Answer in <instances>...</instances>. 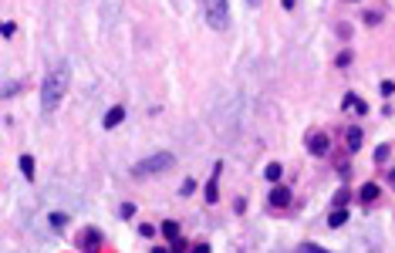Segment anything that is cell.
I'll use <instances>...</instances> for the list:
<instances>
[{
	"label": "cell",
	"instance_id": "1",
	"mask_svg": "<svg viewBox=\"0 0 395 253\" xmlns=\"http://www.w3.org/2000/svg\"><path fill=\"white\" fill-rule=\"evenodd\" d=\"M68 85H71V68L61 61V65H54L48 71V78H44V85H41V112L51 115L57 105H61V98H65Z\"/></svg>",
	"mask_w": 395,
	"mask_h": 253
},
{
	"label": "cell",
	"instance_id": "2",
	"mask_svg": "<svg viewBox=\"0 0 395 253\" xmlns=\"http://www.w3.org/2000/svg\"><path fill=\"white\" fill-rule=\"evenodd\" d=\"M176 165V155L172 152H152V155H145V159H139L135 165H132V176L135 179H145V176H155V172H166Z\"/></svg>",
	"mask_w": 395,
	"mask_h": 253
},
{
	"label": "cell",
	"instance_id": "3",
	"mask_svg": "<svg viewBox=\"0 0 395 253\" xmlns=\"http://www.w3.org/2000/svg\"><path fill=\"white\" fill-rule=\"evenodd\" d=\"M206 24H210L213 31H220V34L230 27V4H226V0H213V4H206Z\"/></svg>",
	"mask_w": 395,
	"mask_h": 253
},
{
	"label": "cell",
	"instance_id": "4",
	"mask_svg": "<svg viewBox=\"0 0 395 253\" xmlns=\"http://www.w3.org/2000/svg\"><path fill=\"white\" fill-rule=\"evenodd\" d=\"M102 229L98 226H88V229H81V237H78V246H81V253H98L102 250Z\"/></svg>",
	"mask_w": 395,
	"mask_h": 253
},
{
	"label": "cell",
	"instance_id": "5",
	"mask_svg": "<svg viewBox=\"0 0 395 253\" xmlns=\"http://www.w3.org/2000/svg\"><path fill=\"white\" fill-rule=\"evenodd\" d=\"M328 135H324V132H311V135H307V152L311 155H328Z\"/></svg>",
	"mask_w": 395,
	"mask_h": 253
},
{
	"label": "cell",
	"instance_id": "6",
	"mask_svg": "<svg viewBox=\"0 0 395 253\" xmlns=\"http://www.w3.org/2000/svg\"><path fill=\"white\" fill-rule=\"evenodd\" d=\"M267 199H270V206H277V209H284V206L290 203V189H287V186H274V189H270V196H267Z\"/></svg>",
	"mask_w": 395,
	"mask_h": 253
},
{
	"label": "cell",
	"instance_id": "7",
	"mask_svg": "<svg viewBox=\"0 0 395 253\" xmlns=\"http://www.w3.org/2000/svg\"><path fill=\"white\" fill-rule=\"evenodd\" d=\"M220 169H223V162H216V169H213V179L206 182V203H216V199H220V186H216Z\"/></svg>",
	"mask_w": 395,
	"mask_h": 253
},
{
	"label": "cell",
	"instance_id": "8",
	"mask_svg": "<svg viewBox=\"0 0 395 253\" xmlns=\"http://www.w3.org/2000/svg\"><path fill=\"white\" fill-rule=\"evenodd\" d=\"M122 118H125V108H122V105H115V108H108V112H105L102 125H105V129H115V125H122Z\"/></svg>",
	"mask_w": 395,
	"mask_h": 253
},
{
	"label": "cell",
	"instance_id": "9",
	"mask_svg": "<svg viewBox=\"0 0 395 253\" xmlns=\"http://www.w3.org/2000/svg\"><path fill=\"white\" fill-rule=\"evenodd\" d=\"M345 142H348V152H358V149H362V129L351 125V129L345 132Z\"/></svg>",
	"mask_w": 395,
	"mask_h": 253
},
{
	"label": "cell",
	"instance_id": "10",
	"mask_svg": "<svg viewBox=\"0 0 395 253\" xmlns=\"http://www.w3.org/2000/svg\"><path fill=\"white\" fill-rule=\"evenodd\" d=\"M358 196H362V203H375V199H379V186H375V182H365Z\"/></svg>",
	"mask_w": 395,
	"mask_h": 253
},
{
	"label": "cell",
	"instance_id": "11",
	"mask_svg": "<svg viewBox=\"0 0 395 253\" xmlns=\"http://www.w3.org/2000/svg\"><path fill=\"white\" fill-rule=\"evenodd\" d=\"M345 223H348V209H334V213H331V216H328V226H331V229L345 226Z\"/></svg>",
	"mask_w": 395,
	"mask_h": 253
},
{
	"label": "cell",
	"instance_id": "12",
	"mask_svg": "<svg viewBox=\"0 0 395 253\" xmlns=\"http://www.w3.org/2000/svg\"><path fill=\"white\" fill-rule=\"evenodd\" d=\"M162 237H166V240H179V223L166 220V223H162Z\"/></svg>",
	"mask_w": 395,
	"mask_h": 253
},
{
	"label": "cell",
	"instance_id": "13",
	"mask_svg": "<svg viewBox=\"0 0 395 253\" xmlns=\"http://www.w3.org/2000/svg\"><path fill=\"white\" fill-rule=\"evenodd\" d=\"M21 172H24L27 182L34 179V155H21Z\"/></svg>",
	"mask_w": 395,
	"mask_h": 253
},
{
	"label": "cell",
	"instance_id": "14",
	"mask_svg": "<svg viewBox=\"0 0 395 253\" xmlns=\"http://www.w3.org/2000/svg\"><path fill=\"white\" fill-rule=\"evenodd\" d=\"M281 176H284L281 162H270V165H267V169H264V179H270V182H277V179H281Z\"/></svg>",
	"mask_w": 395,
	"mask_h": 253
},
{
	"label": "cell",
	"instance_id": "15",
	"mask_svg": "<svg viewBox=\"0 0 395 253\" xmlns=\"http://www.w3.org/2000/svg\"><path fill=\"white\" fill-rule=\"evenodd\" d=\"M21 88H24V81H10V85H4V88H0V98H14Z\"/></svg>",
	"mask_w": 395,
	"mask_h": 253
},
{
	"label": "cell",
	"instance_id": "16",
	"mask_svg": "<svg viewBox=\"0 0 395 253\" xmlns=\"http://www.w3.org/2000/svg\"><path fill=\"white\" fill-rule=\"evenodd\" d=\"M294 253H331V250H324L318 243H301V246H294Z\"/></svg>",
	"mask_w": 395,
	"mask_h": 253
},
{
	"label": "cell",
	"instance_id": "17",
	"mask_svg": "<svg viewBox=\"0 0 395 253\" xmlns=\"http://www.w3.org/2000/svg\"><path fill=\"white\" fill-rule=\"evenodd\" d=\"M345 203H348V189H338L334 193V209H345Z\"/></svg>",
	"mask_w": 395,
	"mask_h": 253
},
{
	"label": "cell",
	"instance_id": "18",
	"mask_svg": "<svg viewBox=\"0 0 395 253\" xmlns=\"http://www.w3.org/2000/svg\"><path fill=\"white\" fill-rule=\"evenodd\" d=\"M118 216H122V220H129V216H135V206H132V203H122V206H118Z\"/></svg>",
	"mask_w": 395,
	"mask_h": 253
},
{
	"label": "cell",
	"instance_id": "19",
	"mask_svg": "<svg viewBox=\"0 0 395 253\" xmlns=\"http://www.w3.org/2000/svg\"><path fill=\"white\" fill-rule=\"evenodd\" d=\"M193 189H196V182H193V179H186L183 186H179V196H189V193H193Z\"/></svg>",
	"mask_w": 395,
	"mask_h": 253
},
{
	"label": "cell",
	"instance_id": "20",
	"mask_svg": "<svg viewBox=\"0 0 395 253\" xmlns=\"http://www.w3.org/2000/svg\"><path fill=\"white\" fill-rule=\"evenodd\" d=\"M51 223H54V229H61V226L68 223V216H65V213H54V216H51Z\"/></svg>",
	"mask_w": 395,
	"mask_h": 253
},
{
	"label": "cell",
	"instance_id": "21",
	"mask_svg": "<svg viewBox=\"0 0 395 253\" xmlns=\"http://www.w3.org/2000/svg\"><path fill=\"white\" fill-rule=\"evenodd\" d=\"M14 31H17V27L10 24V20H4V24H0V34H4V37H10V34H14Z\"/></svg>",
	"mask_w": 395,
	"mask_h": 253
},
{
	"label": "cell",
	"instance_id": "22",
	"mask_svg": "<svg viewBox=\"0 0 395 253\" xmlns=\"http://www.w3.org/2000/svg\"><path fill=\"white\" fill-rule=\"evenodd\" d=\"M382 95H385V98H388V95H395V81H382Z\"/></svg>",
	"mask_w": 395,
	"mask_h": 253
},
{
	"label": "cell",
	"instance_id": "23",
	"mask_svg": "<svg viewBox=\"0 0 395 253\" xmlns=\"http://www.w3.org/2000/svg\"><path fill=\"white\" fill-rule=\"evenodd\" d=\"M365 20H368V24H379L382 14H379V10H368V14H365Z\"/></svg>",
	"mask_w": 395,
	"mask_h": 253
},
{
	"label": "cell",
	"instance_id": "24",
	"mask_svg": "<svg viewBox=\"0 0 395 253\" xmlns=\"http://www.w3.org/2000/svg\"><path fill=\"white\" fill-rule=\"evenodd\" d=\"M385 159H388V145H382L379 152H375V162H385Z\"/></svg>",
	"mask_w": 395,
	"mask_h": 253
},
{
	"label": "cell",
	"instance_id": "25",
	"mask_svg": "<svg viewBox=\"0 0 395 253\" xmlns=\"http://www.w3.org/2000/svg\"><path fill=\"white\" fill-rule=\"evenodd\" d=\"M348 65H351V54L345 51V54H338V68H348Z\"/></svg>",
	"mask_w": 395,
	"mask_h": 253
},
{
	"label": "cell",
	"instance_id": "26",
	"mask_svg": "<svg viewBox=\"0 0 395 253\" xmlns=\"http://www.w3.org/2000/svg\"><path fill=\"white\" fill-rule=\"evenodd\" d=\"M172 253H186V243H183V240H172Z\"/></svg>",
	"mask_w": 395,
	"mask_h": 253
},
{
	"label": "cell",
	"instance_id": "27",
	"mask_svg": "<svg viewBox=\"0 0 395 253\" xmlns=\"http://www.w3.org/2000/svg\"><path fill=\"white\" fill-rule=\"evenodd\" d=\"M193 253H210V246H206V243H196V246H193Z\"/></svg>",
	"mask_w": 395,
	"mask_h": 253
},
{
	"label": "cell",
	"instance_id": "28",
	"mask_svg": "<svg viewBox=\"0 0 395 253\" xmlns=\"http://www.w3.org/2000/svg\"><path fill=\"white\" fill-rule=\"evenodd\" d=\"M388 179H392V186H395V172H388Z\"/></svg>",
	"mask_w": 395,
	"mask_h": 253
}]
</instances>
